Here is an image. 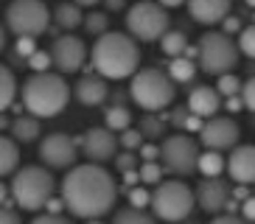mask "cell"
<instances>
[{
	"instance_id": "1",
	"label": "cell",
	"mask_w": 255,
	"mask_h": 224,
	"mask_svg": "<svg viewBox=\"0 0 255 224\" xmlns=\"http://www.w3.org/2000/svg\"><path fill=\"white\" fill-rule=\"evenodd\" d=\"M62 199L76 219H101L115 208L118 182L101 163L73 165L62 179Z\"/></svg>"
},
{
	"instance_id": "2",
	"label": "cell",
	"mask_w": 255,
	"mask_h": 224,
	"mask_svg": "<svg viewBox=\"0 0 255 224\" xmlns=\"http://www.w3.org/2000/svg\"><path fill=\"white\" fill-rule=\"evenodd\" d=\"M90 62H93V70L101 73L107 82L129 79L140 67L137 39L132 34H124V31H107L90 48Z\"/></svg>"
},
{
	"instance_id": "3",
	"label": "cell",
	"mask_w": 255,
	"mask_h": 224,
	"mask_svg": "<svg viewBox=\"0 0 255 224\" xmlns=\"http://www.w3.org/2000/svg\"><path fill=\"white\" fill-rule=\"evenodd\" d=\"M20 96H23L25 112L37 115V118H53V115H59L68 107L70 87L59 73L42 70V73H34L25 79Z\"/></svg>"
},
{
	"instance_id": "4",
	"label": "cell",
	"mask_w": 255,
	"mask_h": 224,
	"mask_svg": "<svg viewBox=\"0 0 255 224\" xmlns=\"http://www.w3.org/2000/svg\"><path fill=\"white\" fill-rule=\"evenodd\" d=\"M53 188H56V179H53L51 168H42V165H25L14 174V182H11V196L23 210H37L48 208V202L53 199Z\"/></svg>"
},
{
	"instance_id": "5",
	"label": "cell",
	"mask_w": 255,
	"mask_h": 224,
	"mask_svg": "<svg viewBox=\"0 0 255 224\" xmlns=\"http://www.w3.org/2000/svg\"><path fill=\"white\" fill-rule=\"evenodd\" d=\"M174 79L157 67H146V70H137L132 76V84H129V96L135 101L140 110L146 112H160L165 107L174 104V96H177V90H174Z\"/></svg>"
},
{
	"instance_id": "6",
	"label": "cell",
	"mask_w": 255,
	"mask_h": 224,
	"mask_svg": "<svg viewBox=\"0 0 255 224\" xmlns=\"http://www.w3.org/2000/svg\"><path fill=\"white\" fill-rule=\"evenodd\" d=\"M194 205H196V191H191L185 182L171 179V182H157L154 185L149 208L160 222L180 224L194 213Z\"/></svg>"
},
{
	"instance_id": "7",
	"label": "cell",
	"mask_w": 255,
	"mask_h": 224,
	"mask_svg": "<svg viewBox=\"0 0 255 224\" xmlns=\"http://www.w3.org/2000/svg\"><path fill=\"white\" fill-rule=\"evenodd\" d=\"M199 70L210 76H222L230 73L233 67L239 65V42H233L230 34L225 31H205L199 39Z\"/></svg>"
},
{
	"instance_id": "8",
	"label": "cell",
	"mask_w": 255,
	"mask_h": 224,
	"mask_svg": "<svg viewBox=\"0 0 255 224\" xmlns=\"http://www.w3.org/2000/svg\"><path fill=\"white\" fill-rule=\"evenodd\" d=\"M127 31L140 42H154L168 31V8L163 3L137 0L127 11Z\"/></svg>"
},
{
	"instance_id": "9",
	"label": "cell",
	"mask_w": 255,
	"mask_h": 224,
	"mask_svg": "<svg viewBox=\"0 0 255 224\" xmlns=\"http://www.w3.org/2000/svg\"><path fill=\"white\" fill-rule=\"evenodd\" d=\"M6 25L14 37H42L51 25V11L42 0H14L6 8Z\"/></svg>"
},
{
	"instance_id": "10",
	"label": "cell",
	"mask_w": 255,
	"mask_h": 224,
	"mask_svg": "<svg viewBox=\"0 0 255 224\" xmlns=\"http://www.w3.org/2000/svg\"><path fill=\"white\" fill-rule=\"evenodd\" d=\"M199 146L191 134H171L160 143V160H163L165 171L177 174V177H188V174L199 171Z\"/></svg>"
},
{
	"instance_id": "11",
	"label": "cell",
	"mask_w": 255,
	"mask_h": 224,
	"mask_svg": "<svg viewBox=\"0 0 255 224\" xmlns=\"http://www.w3.org/2000/svg\"><path fill=\"white\" fill-rule=\"evenodd\" d=\"M239 137H241V129L230 115H213V118H208L202 123V129H199L202 146L205 149H216V151L236 149V146H239Z\"/></svg>"
},
{
	"instance_id": "12",
	"label": "cell",
	"mask_w": 255,
	"mask_h": 224,
	"mask_svg": "<svg viewBox=\"0 0 255 224\" xmlns=\"http://www.w3.org/2000/svg\"><path fill=\"white\" fill-rule=\"evenodd\" d=\"M76 157H79V140L65 132H53L39 143V160L48 168H73Z\"/></svg>"
},
{
	"instance_id": "13",
	"label": "cell",
	"mask_w": 255,
	"mask_h": 224,
	"mask_svg": "<svg viewBox=\"0 0 255 224\" xmlns=\"http://www.w3.org/2000/svg\"><path fill=\"white\" fill-rule=\"evenodd\" d=\"M118 137L110 126H93L84 132V137L79 140L82 146L84 157L90 160V163H107V160H113L115 151H118Z\"/></svg>"
},
{
	"instance_id": "14",
	"label": "cell",
	"mask_w": 255,
	"mask_h": 224,
	"mask_svg": "<svg viewBox=\"0 0 255 224\" xmlns=\"http://www.w3.org/2000/svg\"><path fill=\"white\" fill-rule=\"evenodd\" d=\"M51 56H53V65L59 67L62 73H76L87 62V45L73 34H65L51 45Z\"/></svg>"
},
{
	"instance_id": "15",
	"label": "cell",
	"mask_w": 255,
	"mask_h": 224,
	"mask_svg": "<svg viewBox=\"0 0 255 224\" xmlns=\"http://www.w3.org/2000/svg\"><path fill=\"white\" fill-rule=\"evenodd\" d=\"M230 196H233V188L219 177H205L202 182L196 185V205H199L205 213H210V216H219L222 210H227Z\"/></svg>"
},
{
	"instance_id": "16",
	"label": "cell",
	"mask_w": 255,
	"mask_h": 224,
	"mask_svg": "<svg viewBox=\"0 0 255 224\" xmlns=\"http://www.w3.org/2000/svg\"><path fill=\"white\" fill-rule=\"evenodd\" d=\"M227 174L239 185H255V146L244 143L236 146L227 157Z\"/></svg>"
},
{
	"instance_id": "17",
	"label": "cell",
	"mask_w": 255,
	"mask_h": 224,
	"mask_svg": "<svg viewBox=\"0 0 255 224\" xmlns=\"http://www.w3.org/2000/svg\"><path fill=\"white\" fill-rule=\"evenodd\" d=\"M188 14L199 25H216L230 14L233 0H188Z\"/></svg>"
},
{
	"instance_id": "18",
	"label": "cell",
	"mask_w": 255,
	"mask_h": 224,
	"mask_svg": "<svg viewBox=\"0 0 255 224\" xmlns=\"http://www.w3.org/2000/svg\"><path fill=\"white\" fill-rule=\"evenodd\" d=\"M219 107H222V93L216 87H208V84H199L188 93V112H194L199 118H213L219 115Z\"/></svg>"
},
{
	"instance_id": "19",
	"label": "cell",
	"mask_w": 255,
	"mask_h": 224,
	"mask_svg": "<svg viewBox=\"0 0 255 224\" xmlns=\"http://www.w3.org/2000/svg\"><path fill=\"white\" fill-rule=\"evenodd\" d=\"M73 93H76V101H79L82 107H98V104L107 101L110 87H107V79L101 73H96V76L87 73V76H82V79L76 82Z\"/></svg>"
},
{
	"instance_id": "20",
	"label": "cell",
	"mask_w": 255,
	"mask_h": 224,
	"mask_svg": "<svg viewBox=\"0 0 255 224\" xmlns=\"http://www.w3.org/2000/svg\"><path fill=\"white\" fill-rule=\"evenodd\" d=\"M17 165H20V149H17V143L6 134H0V177H6V174H14Z\"/></svg>"
},
{
	"instance_id": "21",
	"label": "cell",
	"mask_w": 255,
	"mask_h": 224,
	"mask_svg": "<svg viewBox=\"0 0 255 224\" xmlns=\"http://www.w3.org/2000/svg\"><path fill=\"white\" fill-rule=\"evenodd\" d=\"M11 134H14L20 143H34L39 137V118L37 115H20V118H14V123H11Z\"/></svg>"
},
{
	"instance_id": "22",
	"label": "cell",
	"mask_w": 255,
	"mask_h": 224,
	"mask_svg": "<svg viewBox=\"0 0 255 224\" xmlns=\"http://www.w3.org/2000/svg\"><path fill=\"white\" fill-rule=\"evenodd\" d=\"M53 20H56V25L65 31H73L82 25V6L79 3H59L56 6V11H53Z\"/></svg>"
},
{
	"instance_id": "23",
	"label": "cell",
	"mask_w": 255,
	"mask_h": 224,
	"mask_svg": "<svg viewBox=\"0 0 255 224\" xmlns=\"http://www.w3.org/2000/svg\"><path fill=\"white\" fill-rule=\"evenodd\" d=\"M222 171H227V160L222 157V151L208 149L199 154V174L202 177H222Z\"/></svg>"
},
{
	"instance_id": "24",
	"label": "cell",
	"mask_w": 255,
	"mask_h": 224,
	"mask_svg": "<svg viewBox=\"0 0 255 224\" xmlns=\"http://www.w3.org/2000/svg\"><path fill=\"white\" fill-rule=\"evenodd\" d=\"M160 51L168 56V59H174V56H182V53L188 51V37L182 34V31H165L163 37H160Z\"/></svg>"
},
{
	"instance_id": "25",
	"label": "cell",
	"mask_w": 255,
	"mask_h": 224,
	"mask_svg": "<svg viewBox=\"0 0 255 224\" xmlns=\"http://www.w3.org/2000/svg\"><path fill=\"white\" fill-rule=\"evenodd\" d=\"M168 76H171L177 84H188L196 76V65L191 56H174L171 65H168Z\"/></svg>"
},
{
	"instance_id": "26",
	"label": "cell",
	"mask_w": 255,
	"mask_h": 224,
	"mask_svg": "<svg viewBox=\"0 0 255 224\" xmlns=\"http://www.w3.org/2000/svg\"><path fill=\"white\" fill-rule=\"evenodd\" d=\"M14 93H17V79L14 73L8 70L6 65H0V112H6L14 101Z\"/></svg>"
},
{
	"instance_id": "27",
	"label": "cell",
	"mask_w": 255,
	"mask_h": 224,
	"mask_svg": "<svg viewBox=\"0 0 255 224\" xmlns=\"http://www.w3.org/2000/svg\"><path fill=\"white\" fill-rule=\"evenodd\" d=\"M113 224H157V216H149L143 208H124L115 213Z\"/></svg>"
},
{
	"instance_id": "28",
	"label": "cell",
	"mask_w": 255,
	"mask_h": 224,
	"mask_svg": "<svg viewBox=\"0 0 255 224\" xmlns=\"http://www.w3.org/2000/svg\"><path fill=\"white\" fill-rule=\"evenodd\" d=\"M104 120L113 132H124V129L132 126V112H129L127 107H110V110L104 112Z\"/></svg>"
},
{
	"instance_id": "29",
	"label": "cell",
	"mask_w": 255,
	"mask_h": 224,
	"mask_svg": "<svg viewBox=\"0 0 255 224\" xmlns=\"http://www.w3.org/2000/svg\"><path fill=\"white\" fill-rule=\"evenodd\" d=\"M84 31L93 34V37L107 34V31H110V17H107L104 11H90V14L84 17Z\"/></svg>"
},
{
	"instance_id": "30",
	"label": "cell",
	"mask_w": 255,
	"mask_h": 224,
	"mask_svg": "<svg viewBox=\"0 0 255 224\" xmlns=\"http://www.w3.org/2000/svg\"><path fill=\"white\" fill-rule=\"evenodd\" d=\"M241 79L236 73H222L216 79V90L222 93V98H230V96H241Z\"/></svg>"
},
{
	"instance_id": "31",
	"label": "cell",
	"mask_w": 255,
	"mask_h": 224,
	"mask_svg": "<svg viewBox=\"0 0 255 224\" xmlns=\"http://www.w3.org/2000/svg\"><path fill=\"white\" fill-rule=\"evenodd\" d=\"M163 171H165V165L154 163V160H143V165H140V182H143V185H157V182H163Z\"/></svg>"
},
{
	"instance_id": "32",
	"label": "cell",
	"mask_w": 255,
	"mask_h": 224,
	"mask_svg": "<svg viewBox=\"0 0 255 224\" xmlns=\"http://www.w3.org/2000/svg\"><path fill=\"white\" fill-rule=\"evenodd\" d=\"M239 51L247 59H255V25H244L239 31Z\"/></svg>"
},
{
	"instance_id": "33",
	"label": "cell",
	"mask_w": 255,
	"mask_h": 224,
	"mask_svg": "<svg viewBox=\"0 0 255 224\" xmlns=\"http://www.w3.org/2000/svg\"><path fill=\"white\" fill-rule=\"evenodd\" d=\"M143 137H146V134H143L140 129L129 126V129H124V132H121L118 140H121V146H124L127 151H135V149H140V146H143Z\"/></svg>"
},
{
	"instance_id": "34",
	"label": "cell",
	"mask_w": 255,
	"mask_h": 224,
	"mask_svg": "<svg viewBox=\"0 0 255 224\" xmlns=\"http://www.w3.org/2000/svg\"><path fill=\"white\" fill-rule=\"evenodd\" d=\"M53 65V56H51V51H34L28 56V67L31 70H37V73H42V70H48V67Z\"/></svg>"
},
{
	"instance_id": "35",
	"label": "cell",
	"mask_w": 255,
	"mask_h": 224,
	"mask_svg": "<svg viewBox=\"0 0 255 224\" xmlns=\"http://www.w3.org/2000/svg\"><path fill=\"white\" fill-rule=\"evenodd\" d=\"M129 205H135V208H149L151 205V194L149 188H129Z\"/></svg>"
},
{
	"instance_id": "36",
	"label": "cell",
	"mask_w": 255,
	"mask_h": 224,
	"mask_svg": "<svg viewBox=\"0 0 255 224\" xmlns=\"http://www.w3.org/2000/svg\"><path fill=\"white\" fill-rule=\"evenodd\" d=\"M241 101H244V107L250 112H255V76L244 82V87H241Z\"/></svg>"
},
{
	"instance_id": "37",
	"label": "cell",
	"mask_w": 255,
	"mask_h": 224,
	"mask_svg": "<svg viewBox=\"0 0 255 224\" xmlns=\"http://www.w3.org/2000/svg\"><path fill=\"white\" fill-rule=\"evenodd\" d=\"M34 51H37V39L34 37H17V53H20L25 62H28V56Z\"/></svg>"
},
{
	"instance_id": "38",
	"label": "cell",
	"mask_w": 255,
	"mask_h": 224,
	"mask_svg": "<svg viewBox=\"0 0 255 224\" xmlns=\"http://www.w3.org/2000/svg\"><path fill=\"white\" fill-rule=\"evenodd\" d=\"M140 132H143V134H149V137H163V123H160L157 118H151V115H146V120H143Z\"/></svg>"
},
{
	"instance_id": "39",
	"label": "cell",
	"mask_w": 255,
	"mask_h": 224,
	"mask_svg": "<svg viewBox=\"0 0 255 224\" xmlns=\"http://www.w3.org/2000/svg\"><path fill=\"white\" fill-rule=\"evenodd\" d=\"M135 163H137V157L132 154V151H124V154L115 157V165H118V171H132V168H135Z\"/></svg>"
},
{
	"instance_id": "40",
	"label": "cell",
	"mask_w": 255,
	"mask_h": 224,
	"mask_svg": "<svg viewBox=\"0 0 255 224\" xmlns=\"http://www.w3.org/2000/svg\"><path fill=\"white\" fill-rule=\"evenodd\" d=\"M31 224H73L70 219L59 216V213H42V216H37Z\"/></svg>"
},
{
	"instance_id": "41",
	"label": "cell",
	"mask_w": 255,
	"mask_h": 224,
	"mask_svg": "<svg viewBox=\"0 0 255 224\" xmlns=\"http://www.w3.org/2000/svg\"><path fill=\"white\" fill-rule=\"evenodd\" d=\"M210 224H253V222H247L244 216H236V213H219V216H213Z\"/></svg>"
},
{
	"instance_id": "42",
	"label": "cell",
	"mask_w": 255,
	"mask_h": 224,
	"mask_svg": "<svg viewBox=\"0 0 255 224\" xmlns=\"http://www.w3.org/2000/svg\"><path fill=\"white\" fill-rule=\"evenodd\" d=\"M241 216L255 224V196H247V199L241 202Z\"/></svg>"
},
{
	"instance_id": "43",
	"label": "cell",
	"mask_w": 255,
	"mask_h": 224,
	"mask_svg": "<svg viewBox=\"0 0 255 224\" xmlns=\"http://www.w3.org/2000/svg\"><path fill=\"white\" fill-rule=\"evenodd\" d=\"M0 224H20V216H17L11 208L0 205Z\"/></svg>"
},
{
	"instance_id": "44",
	"label": "cell",
	"mask_w": 255,
	"mask_h": 224,
	"mask_svg": "<svg viewBox=\"0 0 255 224\" xmlns=\"http://www.w3.org/2000/svg\"><path fill=\"white\" fill-rule=\"evenodd\" d=\"M140 157H143V160H160V146L143 143V146H140Z\"/></svg>"
},
{
	"instance_id": "45",
	"label": "cell",
	"mask_w": 255,
	"mask_h": 224,
	"mask_svg": "<svg viewBox=\"0 0 255 224\" xmlns=\"http://www.w3.org/2000/svg\"><path fill=\"white\" fill-rule=\"evenodd\" d=\"M222 25H225V34H239L241 31V20L239 17H230V14L222 20Z\"/></svg>"
},
{
	"instance_id": "46",
	"label": "cell",
	"mask_w": 255,
	"mask_h": 224,
	"mask_svg": "<svg viewBox=\"0 0 255 224\" xmlns=\"http://www.w3.org/2000/svg\"><path fill=\"white\" fill-rule=\"evenodd\" d=\"M135 182H140V171H124V185H135Z\"/></svg>"
},
{
	"instance_id": "47",
	"label": "cell",
	"mask_w": 255,
	"mask_h": 224,
	"mask_svg": "<svg viewBox=\"0 0 255 224\" xmlns=\"http://www.w3.org/2000/svg\"><path fill=\"white\" fill-rule=\"evenodd\" d=\"M157 3H163L165 8H180V6H185L188 0H157Z\"/></svg>"
},
{
	"instance_id": "48",
	"label": "cell",
	"mask_w": 255,
	"mask_h": 224,
	"mask_svg": "<svg viewBox=\"0 0 255 224\" xmlns=\"http://www.w3.org/2000/svg\"><path fill=\"white\" fill-rule=\"evenodd\" d=\"M107 8L110 11H121L124 8V0H107Z\"/></svg>"
},
{
	"instance_id": "49",
	"label": "cell",
	"mask_w": 255,
	"mask_h": 224,
	"mask_svg": "<svg viewBox=\"0 0 255 224\" xmlns=\"http://www.w3.org/2000/svg\"><path fill=\"white\" fill-rule=\"evenodd\" d=\"M8 194H11V191H8L6 185H3V182H0V205H6V199H8Z\"/></svg>"
},
{
	"instance_id": "50",
	"label": "cell",
	"mask_w": 255,
	"mask_h": 224,
	"mask_svg": "<svg viewBox=\"0 0 255 224\" xmlns=\"http://www.w3.org/2000/svg\"><path fill=\"white\" fill-rule=\"evenodd\" d=\"M73 3H79L82 8H93V6L98 3V0H73Z\"/></svg>"
},
{
	"instance_id": "51",
	"label": "cell",
	"mask_w": 255,
	"mask_h": 224,
	"mask_svg": "<svg viewBox=\"0 0 255 224\" xmlns=\"http://www.w3.org/2000/svg\"><path fill=\"white\" fill-rule=\"evenodd\" d=\"M3 48H6V28L0 25V53H3Z\"/></svg>"
},
{
	"instance_id": "52",
	"label": "cell",
	"mask_w": 255,
	"mask_h": 224,
	"mask_svg": "<svg viewBox=\"0 0 255 224\" xmlns=\"http://www.w3.org/2000/svg\"><path fill=\"white\" fill-rule=\"evenodd\" d=\"M6 126H8V120L3 118V115H0V129H6Z\"/></svg>"
},
{
	"instance_id": "53",
	"label": "cell",
	"mask_w": 255,
	"mask_h": 224,
	"mask_svg": "<svg viewBox=\"0 0 255 224\" xmlns=\"http://www.w3.org/2000/svg\"><path fill=\"white\" fill-rule=\"evenodd\" d=\"M87 224H104V222H98V219H87Z\"/></svg>"
},
{
	"instance_id": "54",
	"label": "cell",
	"mask_w": 255,
	"mask_h": 224,
	"mask_svg": "<svg viewBox=\"0 0 255 224\" xmlns=\"http://www.w3.org/2000/svg\"><path fill=\"white\" fill-rule=\"evenodd\" d=\"M247 6H250V8H255V0H247Z\"/></svg>"
}]
</instances>
